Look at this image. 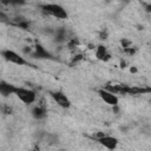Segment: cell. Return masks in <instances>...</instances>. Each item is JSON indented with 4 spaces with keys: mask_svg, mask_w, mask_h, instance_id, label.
<instances>
[{
    "mask_svg": "<svg viewBox=\"0 0 151 151\" xmlns=\"http://www.w3.org/2000/svg\"><path fill=\"white\" fill-rule=\"evenodd\" d=\"M99 144H102L104 148L109 149V150H113V149H116L117 145H118V139L116 137H112V136H107L105 135L104 137L102 138H99V139L97 141Z\"/></svg>",
    "mask_w": 151,
    "mask_h": 151,
    "instance_id": "obj_8",
    "label": "cell"
},
{
    "mask_svg": "<svg viewBox=\"0 0 151 151\" xmlns=\"http://www.w3.org/2000/svg\"><path fill=\"white\" fill-rule=\"evenodd\" d=\"M124 93L125 96H139V95H148L151 93V87H137V86H128L124 85Z\"/></svg>",
    "mask_w": 151,
    "mask_h": 151,
    "instance_id": "obj_7",
    "label": "cell"
},
{
    "mask_svg": "<svg viewBox=\"0 0 151 151\" xmlns=\"http://www.w3.org/2000/svg\"><path fill=\"white\" fill-rule=\"evenodd\" d=\"M130 71H131V73H136V72H137V69H136V67H131Z\"/></svg>",
    "mask_w": 151,
    "mask_h": 151,
    "instance_id": "obj_23",
    "label": "cell"
},
{
    "mask_svg": "<svg viewBox=\"0 0 151 151\" xmlns=\"http://www.w3.org/2000/svg\"><path fill=\"white\" fill-rule=\"evenodd\" d=\"M122 3H124V4H129L130 3V0H120Z\"/></svg>",
    "mask_w": 151,
    "mask_h": 151,
    "instance_id": "obj_24",
    "label": "cell"
},
{
    "mask_svg": "<svg viewBox=\"0 0 151 151\" xmlns=\"http://www.w3.org/2000/svg\"><path fill=\"white\" fill-rule=\"evenodd\" d=\"M1 56L3 58L8 61V63H12V64H16V65H19V66H24V65H29V61H26L24 59V57L19 56L17 52L12 51V50H4L1 52Z\"/></svg>",
    "mask_w": 151,
    "mask_h": 151,
    "instance_id": "obj_3",
    "label": "cell"
},
{
    "mask_svg": "<svg viewBox=\"0 0 151 151\" xmlns=\"http://www.w3.org/2000/svg\"><path fill=\"white\" fill-rule=\"evenodd\" d=\"M145 11L148 13H151V4H146L145 5Z\"/></svg>",
    "mask_w": 151,
    "mask_h": 151,
    "instance_id": "obj_21",
    "label": "cell"
},
{
    "mask_svg": "<svg viewBox=\"0 0 151 151\" xmlns=\"http://www.w3.org/2000/svg\"><path fill=\"white\" fill-rule=\"evenodd\" d=\"M53 38H54V41L58 44L64 43V41H66V38H67V31L64 27H59V29L54 30Z\"/></svg>",
    "mask_w": 151,
    "mask_h": 151,
    "instance_id": "obj_11",
    "label": "cell"
},
{
    "mask_svg": "<svg viewBox=\"0 0 151 151\" xmlns=\"http://www.w3.org/2000/svg\"><path fill=\"white\" fill-rule=\"evenodd\" d=\"M98 95H99V97L102 98L107 105H110V106H116V105H118L119 99H118L117 95L110 92L109 90L102 89V90L98 91Z\"/></svg>",
    "mask_w": 151,
    "mask_h": 151,
    "instance_id": "obj_4",
    "label": "cell"
},
{
    "mask_svg": "<svg viewBox=\"0 0 151 151\" xmlns=\"http://www.w3.org/2000/svg\"><path fill=\"white\" fill-rule=\"evenodd\" d=\"M16 26H18L19 29H21V30H29L30 29V22L25 19V20H22V21H20V22H18Z\"/></svg>",
    "mask_w": 151,
    "mask_h": 151,
    "instance_id": "obj_13",
    "label": "cell"
},
{
    "mask_svg": "<svg viewBox=\"0 0 151 151\" xmlns=\"http://www.w3.org/2000/svg\"><path fill=\"white\" fill-rule=\"evenodd\" d=\"M99 38L102 40H106L107 39V32L106 31H102V32L99 33Z\"/></svg>",
    "mask_w": 151,
    "mask_h": 151,
    "instance_id": "obj_16",
    "label": "cell"
},
{
    "mask_svg": "<svg viewBox=\"0 0 151 151\" xmlns=\"http://www.w3.org/2000/svg\"><path fill=\"white\" fill-rule=\"evenodd\" d=\"M16 89H17V86L12 85L10 83H6L5 80L0 82V93H1L4 97H7L10 95H14Z\"/></svg>",
    "mask_w": 151,
    "mask_h": 151,
    "instance_id": "obj_9",
    "label": "cell"
},
{
    "mask_svg": "<svg viewBox=\"0 0 151 151\" xmlns=\"http://www.w3.org/2000/svg\"><path fill=\"white\" fill-rule=\"evenodd\" d=\"M120 44H122V46H123L124 48H127V47H130V46L132 45V43H131L130 40H128V39H125V38H123V39L120 40Z\"/></svg>",
    "mask_w": 151,
    "mask_h": 151,
    "instance_id": "obj_15",
    "label": "cell"
},
{
    "mask_svg": "<svg viewBox=\"0 0 151 151\" xmlns=\"http://www.w3.org/2000/svg\"><path fill=\"white\" fill-rule=\"evenodd\" d=\"M0 3H1V5H4V6H10L11 0H0Z\"/></svg>",
    "mask_w": 151,
    "mask_h": 151,
    "instance_id": "obj_20",
    "label": "cell"
},
{
    "mask_svg": "<svg viewBox=\"0 0 151 151\" xmlns=\"http://www.w3.org/2000/svg\"><path fill=\"white\" fill-rule=\"evenodd\" d=\"M24 104H33L37 99V93L31 90V89H26V87H17L16 89V93H14Z\"/></svg>",
    "mask_w": 151,
    "mask_h": 151,
    "instance_id": "obj_2",
    "label": "cell"
},
{
    "mask_svg": "<svg viewBox=\"0 0 151 151\" xmlns=\"http://www.w3.org/2000/svg\"><path fill=\"white\" fill-rule=\"evenodd\" d=\"M96 58L102 60V61H109L111 59V54L109 53V51L106 50V47L99 45L96 50Z\"/></svg>",
    "mask_w": 151,
    "mask_h": 151,
    "instance_id": "obj_10",
    "label": "cell"
},
{
    "mask_svg": "<svg viewBox=\"0 0 151 151\" xmlns=\"http://www.w3.org/2000/svg\"><path fill=\"white\" fill-rule=\"evenodd\" d=\"M47 115V111H46V107L43 106V105H38V106H34L32 109V116L33 118L40 120V119H44Z\"/></svg>",
    "mask_w": 151,
    "mask_h": 151,
    "instance_id": "obj_12",
    "label": "cell"
},
{
    "mask_svg": "<svg viewBox=\"0 0 151 151\" xmlns=\"http://www.w3.org/2000/svg\"><path fill=\"white\" fill-rule=\"evenodd\" d=\"M124 51L127 52L128 54H133V53H135V48L130 46V47H127V48H124Z\"/></svg>",
    "mask_w": 151,
    "mask_h": 151,
    "instance_id": "obj_18",
    "label": "cell"
},
{
    "mask_svg": "<svg viewBox=\"0 0 151 151\" xmlns=\"http://www.w3.org/2000/svg\"><path fill=\"white\" fill-rule=\"evenodd\" d=\"M51 95V97L53 98L54 102L63 109H69L71 106V102H70V99L66 95H64L63 92L60 91H54V92H51L50 93Z\"/></svg>",
    "mask_w": 151,
    "mask_h": 151,
    "instance_id": "obj_5",
    "label": "cell"
},
{
    "mask_svg": "<svg viewBox=\"0 0 151 151\" xmlns=\"http://www.w3.org/2000/svg\"><path fill=\"white\" fill-rule=\"evenodd\" d=\"M11 107H8V106H6L5 107V111H4V113H6V115H8V113H11Z\"/></svg>",
    "mask_w": 151,
    "mask_h": 151,
    "instance_id": "obj_22",
    "label": "cell"
},
{
    "mask_svg": "<svg viewBox=\"0 0 151 151\" xmlns=\"http://www.w3.org/2000/svg\"><path fill=\"white\" fill-rule=\"evenodd\" d=\"M7 19H8V18H7V16L4 13V12H3V11L0 12V20H1V22H6Z\"/></svg>",
    "mask_w": 151,
    "mask_h": 151,
    "instance_id": "obj_17",
    "label": "cell"
},
{
    "mask_svg": "<svg viewBox=\"0 0 151 151\" xmlns=\"http://www.w3.org/2000/svg\"><path fill=\"white\" fill-rule=\"evenodd\" d=\"M40 8L43 13L47 16L54 17L57 19H67L66 10L58 4H45V5H41Z\"/></svg>",
    "mask_w": 151,
    "mask_h": 151,
    "instance_id": "obj_1",
    "label": "cell"
},
{
    "mask_svg": "<svg viewBox=\"0 0 151 151\" xmlns=\"http://www.w3.org/2000/svg\"><path fill=\"white\" fill-rule=\"evenodd\" d=\"M82 59H83V56L82 54H77V56H74V58H73V63H77V61H79Z\"/></svg>",
    "mask_w": 151,
    "mask_h": 151,
    "instance_id": "obj_19",
    "label": "cell"
},
{
    "mask_svg": "<svg viewBox=\"0 0 151 151\" xmlns=\"http://www.w3.org/2000/svg\"><path fill=\"white\" fill-rule=\"evenodd\" d=\"M33 48H34L33 52L31 53V56L33 58H37V59H53V56L50 53L43 45L35 44V46Z\"/></svg>",
    "mask_w": 151,
    "mask_h": 151,
    "instance_id": "obj_6",
    "label": "cell"
},
{
    "mask_svg": "<svg viewBox=\"0 0 151 151\" xmlns=\"http://www.w3.org/2000/svg\"><path fill=\"white\" fill-rule=\"evenodd\" d=\"M26 4V0H11V6H21Z\"/></svg>",
    "mask_w": 151,
    "mask_h": 151,
    "instance_id": "obj_14",
    "label": "cell"
}]
</instances>
